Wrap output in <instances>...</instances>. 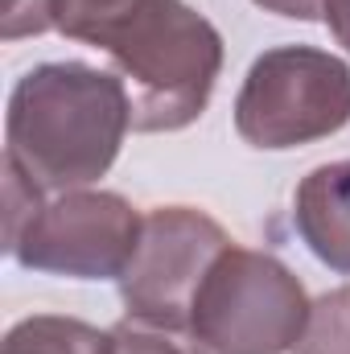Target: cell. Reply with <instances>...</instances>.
<instances>
[{"instance_id":"obj_1","label":"cell","mask_w":350,"mask_h":354,"mask_svg":"<svg viewBox=\"0 0 350 354\" xmlns=\"http://www.w3.org/2000/svg\"><path fill=\"white\" fill-rule=\"evenodd\" d=\"M128 128L132 99L120 75L87 62H46L12 87L4 157L42 189L66 194L111 169Z\"/></svg>"},{"instance_id":"obj_2","label":"cell","mask_w":350,"mask_h":354,"mask_svg":"<svg viewBox=\"0 0 350 354\" xmlns=\"http://www.w3.org/2000/svg\"><path fill=\"white\" fill-rule=\"evenodd\" d=\"M103 50L128 87L136 132H177L194 124L223 71L219 29L181 0L145 4Z\"/></svg>"},{"instance_id":"obj_3","label":"cell","mask_w":350,"mask_h":354,"mask_svg":"<svg viewBox=\"0 0 350 354\" xmlns=\"http://www.w3.org/2000/svg\"><path fill=\"white\" fill-rule=\"evenodd\" d=\"M309 322L301 280L268 252L227 248L206 272L190 334L210 354H288Z\"/></svg>"},{"instance_id":"obj_4","label":"cell","mask_w":350,"mask_h":354,"mask_svg":"<svg viewBox=\"0 0 350 354\" xmlns=\"http://www.w3.org/2000/svg\"><path fill=\"white\" fill-rule=\"evenodd\" d=\"M350 124V66L313 46L260 54L235 99V132L252 149H297Z\"/></svg>"},{"instance_id":"obj_5","label":"cell","mask_w":350,"mask_h":354,"mask_svg":"<svg viewBox=\"0 0 350 354\" xmlns=\"http://www.w3.org/2000/svg\"><path fill=\"white\" fill-rule=\"evenodd\" d=\"M231 248L227 231L190 206H161L145 214L140 243L120 276V301L128 317L190 330L194 297L214 260Z\"/></svg>"},{"instance_id":"obj_6","label":"cell","mask_w":350,"mask_h":354,"mask_svg":"<svg viewBox=\"0 0 350 354\" xmlns=\"http://www.w3.org/2000/svg\"><path fill=\"white\" fill-rule=\"evenodd\" d=\"M145 218L107 189H66L37 210L21 231L12 256L21 268L75 276V280H120L140 243Z\"/></svg>"},{"instance_id":"obj_7","label":"cell","mask_w":350,"mask_h":354,"mask_svg":"<svg viewBox=\"0 0 350 354\" xmlns=\"http://www.w3.org/2000/svg\"><path fill=\"white\" fill-rule=\"evenodd\" d=\"M293 227L326 268L350 272V161H330L301 177Z\"/></svg>"},{"instance_id":"obj_8","label":"cell","mask_w":350,"mask_h":354,"mask_svg":"<svg viewBox=\"0 0 350 354\" xmlns=\"http://www.w3.org/2000/svg\"><path fill=\"white\" fill-rule=\"evenodd\" d=\"M0 354H116V342L79 317L33 313L8 330Z\"/></svg>"},{"instance_id":"obj_9","label":"cell","mask_w":350,"mask_h":354,"mask_svg":"<svg viewBox=\"0 0 350 354\" xmlns=\"http://www.w3.org/2000/svg\"><path fill=\"white\" fill-rule=\"evenodd\" d=\"M145 4L153 0H54V29L103 50L107 37L128 25Z\"/></svg>"},{"instance_id":"obj_10","label":"cell","mask_w":350,"mask_h":354,"mask_svg":"<svg viewBox=\"0 0 350 354\" xmlns=\"http://www.w3.org/2000/svg\"><path fill=\"white\" fill-rule=\"evenodd\" d=\"M293 354H350V284L317 297Z\"/></svg>"},{"instance_id":"obj_11","label":"cell","mask_w":350,"mask_h":354,"mask_svg":"<svg viewBox=\"0 0 350 354\" xmlns=\"http://www.w3.org/2000/svg\"><path fill=\"white\" fill-rule=\"evenodd\" d=\"M111 342H116V354H210L190 330H169L136 317H124L111 330Z\"/></svg>"},{"instance_id":"obj_12","label":"cell","mask_w":350,"mask_h":354,"mask_svg":"<svg viewBox=\"0 0 350 354\" xmlns=\"http://www.w3.org/2000/svg\"><path fill=\"white\" fill-rule=\"evenodd\" d=\"M4 210H8V218H4V248L12 252L17 239H21V231H25V227L37 218V210H42V185L29 181L8 157H4Z\"/></svg>"},{"instance_id":"obj_13","label":"cell","mask_w":350,"mask_h":354,"mask_svg":"<svg viewBox=\"0 0 350 354\" xmlns=\"http://www.w3.org/2000/svg\"><path fill=\"white\" fill-rule=\"evenodd\" d=\"M46 29H54V0H8L4 4V25H0L4 41L37 37Z\"/></svg>"},{"instance_id":"obj_14","label":"cell","mask_w":350,"mask_h":354,"mask_svg":"<svg viewBox=\"0 0 350 354\" xmlns=\"http://www.w3.org/2000/svg\"><path fill=\"white\" fill-rule=\"evenodd\" d=\"M268 12L293 17V21H326V0H252Z\"/></svg>"},{"instance_id":"obj_15","label":"cell","mask_w":350,"mask_h":354,"mask_svg":"<svg viewBox=\"0 0 350 354\" xmlns=\"http://www.w3.org/2000/svg\"><path fill=\"white\" fill-rule=\"evenodd\" d=\"M326 25L338 37V46H347L350 54V0H326Z\"/></svg>"}]
</instances>
